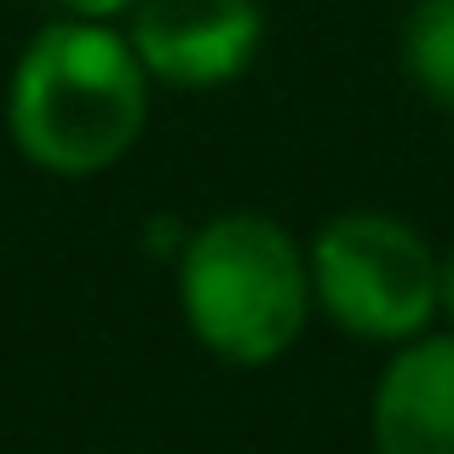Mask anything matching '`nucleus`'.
<instances>
[{
	"instance_id": "f257e3e1",
	"label": "nucleus",
	"mask_w": 454,
	"mask_h": 454,
	"mask_svg": "<svg viewBox=\"0 0 454 454\" xmlns=\"http://www.w3.org/2000/svg\"><path fill=\"white\" fill-rule=\"evenodd\" d=\"M150 92L121 23L52 18L23 41L6 81L12 150L46 178H98L138 150Z\"/></svg>"
},
{
	"instance_id": "f03ea898",
	"label": "nucleus",
	"mask_w": 454,
	"mask_h": 454,
	"mask_svg": "<svg viewBox=\"0 0 454 454\" xmlns=\"http://www.w3.org/2000/svg\"><path fill=\"white\" fill-rule=\"evenodd\" d=\"M173 300L184 333L224 368L282 363L317 317L305 242L259 207H224L184 231Z\"/></svg>"
},
{
	"instance_id": "7ed1b4c3",
	"label": "nucleus",
	"mask_w": 454,
	"mask_h": 454,
	"mask_svg": "<svg viewBox=\"0 0 454 454\" xmlns=\"http://www.w3.org/2000/svg\"><path fill=\"white\" fill-rule=\"evenodd\" d=\"M310 300L328 328L363 345H409L437 328V247L386 207H345L305 242Z\"/></svg>"
},
{
	"instance_id": "20e7f679",
	"label": "nucleus",
	"mask_w": 454,
	"mask_h": 454,
	"mask_svg": "<svg viewBox=\"0 0 454 454\" xmlns=\"http://www.w3.org/2000/svg\"><path fill=\"white\" fill-rule=\"evenodd\" d=\"M138 64L167 92H224L265 52L259 0H138L127 18Z\"/></svg>"
},
{
	"instance_id": "39448f33",
	"label": "nucleus",
	"mask_w": 454,
	"mask_h": 454,
	"mask_svg": "<svg viewBox=\"0 0 454 454\" xmlns=\"http://www.w3.org/2000/svg\"><path fill=\"white\" fill-rule=\"evenodd\" d=\"M374 454H454V328H426L391 345L368 391Z\"/></svg>"
},
{
	"instance_id": "423d86ee",
	"label": "nucleus",
	"mask_w": 454,
	"mask_h": 454,
	"mask_svg": "<svg viewBox=\"0 0 454 454\" xmlns=\"http://www.w3.org/2000/svg\"><path fill=\"white\" fill-rule=\"evenodd\" d=\"M403 81L454 121V0H414L397 35Z\"/></svg>"
},
{
	"instance_id": "0eeeda50",
	"label": "nucleus",
	"mask_w": 454,
	"mask_h": 454,
	"mask_svg": "<svg viewBox=\"0 0 454 454\" xmlns=\"http://www.w3.org/2000/svg\"><path fill=\"white\" fill-rule=\"evenodd\" d=\"M52 12L81 23H127L138 12V0H52Z\"/></svg>"
},
{
	"instance_id": "6e6552de",
	"label": "nucleus",
	"mask_w": 454,
	"mask_h": 454,
	"mask_svg": "<svg viewBox=\"0 0 454 454\" xmlns=\"http://www.w3.org/2000/svg\"><path fill=\"white\" fill-rule=\"evenodd\" d=\"M437 322L454 328V236L449 247H437Z\"/></svg>"
}]
</instances>
